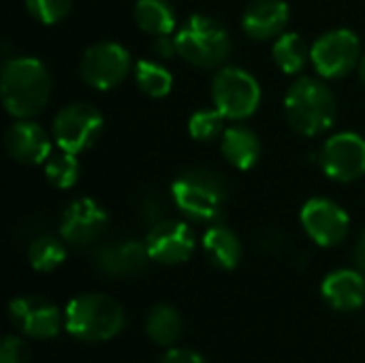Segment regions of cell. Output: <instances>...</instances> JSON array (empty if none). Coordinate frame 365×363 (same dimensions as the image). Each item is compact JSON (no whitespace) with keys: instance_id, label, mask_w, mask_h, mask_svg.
<instances>
[{"instance_id":"30","label":"cell","mask_w":365,"mask_h":363,"mask_svg":"<svg viewBox=\"0 0 365 363\" xmlns=\"http://www.w3.org/2000/svg\"><path fill=\"white\" fill-rule=\"evenodd\" d=\"M160 363H207L192 349H169Z\"/></svg>"},{"instance_id":"17","label":"cell","mask_w":365,"mask_h":363,"mask_svg":"<svg viewBox=\"0 0 365 363\" xmlns=\"http://www.w3.org/2000/svg\"><path fill=\"white\" fill-rule=\"evenodd\" d=\"M287 24L289 6L284 0H252L242 15V28L255 41H269L280 36Z\"/></svg>"},{"instance_id":"22","label":"cell","mask_w":365,"mask_h":363,"mask_svg":"<svg viewBox=\"0 0 365 363\" xmlns=\"http://www.w3.org/2000/svg\"><path fill=\"white\" fill-rule=\"evenodd\" d=\"M184 329L182 315L169 306V304H158L150 310L148 321H145V332L150 340L158 347H173Z\"/></svg>"},{"instance_id":"14","label":"cell","mask_w":365,"mask_h":363,"mask_svg":"<svg viewBox=\"0 0 365 363\" xmlns=\"http://www.w3.org/2000/svg\"><path fill=\"white\" fill-rule=\"evenodd\" d=\"M107 227V212L90 197L75 199L62 214L60 237L73 246L94 242Z\"/></svg>"},{"instance_id":"31","label":"cell","mask_w":365,"mask_h":363,"mask_svg":"<svg viewBox=\"0 0 365 363\" xmlns=\"http://www.w3.org/2000/svg\"><path fill=\"white\" fill-rule=\"evenodd\" d=\"M152 51L156 58L160 60H169L173 56H178V47H175V36L171 39L169 34H163V36H154L152 41Z\"/></svg>"},{"instance_id":"18","label":"cell","mask_w":365,"mask_h":363,"mask_svg":"<svg viewBox=\"0 0 365 363\" xmlns=\"http://www.w3.org/2000/svg\"><path fill=\"white\" fill-rule=\"evenodd\" d=\"M321 293L325 302L342 312L357 310L365 304V276L355 270H338L331 272L323 285Z\"/></svg>"},{"instance_id":"3","label":"cell","mask_w":365,"mask_h":363,"mask_svg":"<svg viewBox=\"0 0 365 363\" xmlns=\"http://www.w3.org/2000/svg\"><path fill=\"white\" fill-rule=\"evenodd\" d=\"M284 113L293 131L317 137L331 128L338 105L334 92L314 77H299L284 96Z\"/></svg>"},{"instance_id":"9","label":"cell","mask_w":365,"mask_h":363,"mask_svg":"<svg viewBox=\"0 0 365 363\" xmlns=\"http://www.w3.org/2000/svg\"><path fill=\"white\" fill-rule=\"evenodd\" d=\"M133 68V58L128 49L113 41H103L88 47L79 62L81 79L101 92L120 86Z\"/></svg>"},{"instance_id":"8","label":"cell","mask_w":365,"mask_h":363,"mask_svg":"<svg viewBox=\"0 0 365 363\" xmlns=\"http://www.w3.org/2000/svg\"><path fill=\"white\" fill-rule=\"evenodd\" d=\"M361 43L353 30L338 28L321 34L310 47V62L325 79H340L357 68Z\"/></svg>"},{"instance_id":"10","label":"cell","mask_w":365,"mask_h":363,"mask_svg":"<svg viewBox=\"0 0 365 363\" xmlns=\"http://www.w3.org/2000/svg\"><path fill=\"white\" fill-rule=\"evenodd\" d=\"M327 178L349 184L365 175V139L357 133H338L329 137L319 154Z\"/></svg>"},{"instance_id":"33","label":"cell","mask_w":365,"mask_h":363,"mask_svg":"<svg viewBox=\"0 0 365 363\" xmlns=\"http://www.w3.org/2000/svg\"><path fill=\"white\" fill-rule=\"evenodd\" d=\"M355 71H357V75H359V81L365 86V53L359 58V64H357Z\"/></svg>"},{"instance_id":"11","label":"cell","mask_w":365,"mask_h":363,"mask_svg":"<svg viewBox=\"0 0 365 363\" xmlns=\"http://www.w3.org/2000/svg\"><path fill=\"white\" fill-rule=\"evenodd\" d=\"M299 220L308 237L323 248H331L344 242L351 229L349 214L336 201L325 199V197L310 199L302 208Z\"/></svg>"},{"instance_id":"20","label":"cell","mask_w":365,"mask_h":363,"mask_svg":"<svg viewBox=\"0 0 365 363\" xmlns=\"http://www.w3.org/2000/svg\"><path fill=\"white\" fill-rule=\"evenodd\" d=\"M203 250L207 255V259L212 261V265L220 267V270H233L237 267L240 259H242V242L235 235V231H231L225 225H212L203 240Z\"/></svg>"},{"instance_id":"16","label":"cell","mask_w":365,"mask_h":363,"mask_svg":"<svg viewBox=\"0 0 365 363\" xmlns=\"http://www.w3.org/2000/svg\"><path fill=\"white\" fill-rule=\"evenodd\" d=\"M94 267L101 272V274H107L111 278H124V276H135V274H141L148 265L150 259V252H148V246L145 244H139V242H120V244H107V246H101L94 257Z\"/></svg>"},{"instance_id":"21","label":"cell","mask_w":365,"mask_h":363,"mask_svg":"<svg viewBox=\"0 0 365 363\" xmlns=\"http://www.w3.org/2000/svg\"><path fill=\"white\" fill-rule=\"evenodd\" d=\"M135 21L150 36L171 34L175 30V11L169 0H137Z\"/></svg>"},{"instance_id":"12","label":"cell","mask_w":365,"mask_h":363,"mask_svg":"<svg viewBox=\"0 0 365 363\" xmlns=\"http://www.w3.org/2000/svg\"><path fill=\"white\" fill-rule=\"evenodd\" d=\"M9 315L17 332L34 340H51L64 327V315L51 302L36 295L15 297L9 304Z\"/></svg>"},{"instance_id":"23","label":"cell","mask_w":365,"mask_h":363,"mask_svg":"<svg viewBox=\"0 0 365 363\" xmlns=\"http://www.w3.org/2000/svg\"><path fill=\"white\" fill-rule=\"evenodd\" d=\"M272 58L276 66L287 75H297L310 60V49L297 32H282L276 36L272 47Z\"/></svg>"},{"instance_id":"6","label":"cell","mask_w":365,"mask_h":363,"mask_svg":"<svg viewBox=\"0 0 365 363\" xmlns=\"http://www.w3.org/2000/svg\"><path fill=\"white\" fill-rule=\"evenodd\" d=\"M212 101L227 120H246L261 105V86L248 71L222 66L212 79Z\"/></svg>"},{"instance_id":"28","label":"cell","mask_w":365,"mask_h":363,"mask_svg":"<svg viewBox=\"0 0 365 363\" xmlns=\"http://www.w3.org/2000/svg\"><path fill=\"white\" fill-rule=\"evenodd\" d=\"M24 2L28 13L45 26H53L62 21L71 11V0H24Z\"/></svg>"},{"instance_id":"7","label":"cell","mask_w":365,"mask_h":363,"mask_svg":"<svg viewBox=\"0 0 365 363\" xmlns=\"http://www.w3.org/2000/svg\"><path fill=\"white\" fill-rule=\"evenodd\" d=\"M103 113L88 103H73L62 107L51 124V137L58 150L81 154L96 143L103 133Z\"/></svg>"},{"instance_id":"27","label":"cell","mask_w":365,"mask_h":363,"mask_svg":"<svg viewBox=\"0 0 365 363\" xmlns=\"http://www.w3.org/2000/svg\"><path fill=\"white\" fill-rule=\"evenodd\" d=\"M225 116L214 107V109H199L190 116L188 120V133L197 141H212L222 137L225 128Z\"/></svg>"},{"instance_id":"24","label":"cell","mask_w":365,"mask_h":363,"mask_svg":"<svg viewBox=\"0 0 365 363\" xmlns=\"http://www.w3.org/2000/svg\"><path fill=\"white\" fill-rule=\"evenodd\" d=\"M135 79H137L139 90L143 94L152 96V98H163L173 88L171 73L160 62L148 60V58L137 60V64H135Z\"/></svg>"},{"instance_id":"29","label":"cell","mask_w":365,"mask_h":363,"mask_svg":"<svg viewBox=\"0 0 365 363\" xmlns=\"http://www.w3.org/2000/svg\"><path fill=\"white\" fill-rule=\"evenodd\" d=\"M30 351L19 336H4L0 344V363H28Z\"/></svg>"},{"instance_id":"32","label":"cell","mask_w":365,"mask_h":363,"mask_svg":"<svg viewBox=\"0 0 365 363\" xmlns=\"http://www.w3.org/2000/svg\"><path fill=\"white\" fill-rule=\"evenodd\" d=\"M355 263H357L359 272L365 276V233L361 235V240H359V244L355 248Z\"/></svg>"},{"instance_id":"26","label":"cell","mask_w":365,"mask_h":363,"mask_svg":"<svg viewBox=\"0 0 365 363\" xmlns=\"http://www.w3.org/2000/svg\"><path fill=\"white\" fill-rule=\"evenodd\" d=\"M77 154L71 152H51V156L43 163L45 165V178L56 188H73L79 180V160Z\"/></svg>"},{"instance_id":"15","label":"cell","mask_w":365,"mask_h":363,"mask_svg":"<svg viewBox=\"0 0 365 363\" xmlns=\"http://www.w3.org/2000/svg\"><path fill=\"white\" fill-rule=\"evenodd\" d=\"M6 154L21 165H43L51 156V137L32 120H17L4 133Z\"/></svg>"},{"instance_id":"25","label":"cell","mask_w":365,"mask_h":363,"mask_svg":"<svg viewBox=\"0 0 365 363\" xmlns=\"http://www.w3.org/2000/svg\"><path fill=\"white\" fill-rule=\"evenodd\" d=\"M66 259V248L60 240L51 235L36 237L28 248V261L36 272H53Z\"/></svg>"},{"instance_id":"1","label":"cell","mask_w":365,"mask_h":363,"mask_svg":"<svg viewBox=\"0 0 365 363\" xmlns=\"http://www.w3.org/2000/svg\"><path fill=\"white\" fill-rule=\"evenodd\" d=\"M0 94L9 116L15 120H30L45 109L51 96V75L36 58H11L2 64Z\"/></svg>"},{"instance_id":"13","label":"cell","mask_w":365,"mask_h":363,"mask_svg":"<svg viewBox=\"0 0 365 363\" xmlns=\"http://www.w3.org/2000/svg\"><path fill=\"white\" fill-rule=\"evenodd\" d=\"M145 246L152 261L163 265H180L195 252V233L186 223L160 220L150 229Z\"/></svg>"},{"instance_id":"4","label":"cell","mask_w":365,"mask_h":363,"mask_svg":"<svg viewBox=\"0 0 365 363\" xmlns=\"http://www.w3.org/2000/svg\"><path fill=\"white\" fill-rule=\"evenodd\" d=\"M178 56L197 68H218L231 56V36L212 17L192 15L175 32Z\"/></svg>"},{"instance_id":"2","label":"cell","mask_w":365,"mask_h":363,"mask_svg":"<svg viewBox=\"0 0 365 363\" xmlns=\"http://www.w3.org/2000/svg\"><path fill=\"white\" fill-rule=\"evenodd\" d=\"M124 308L105 293H81L64 310V329L83 342L111 340L124 329Z\"/></svg>"},{"instance_id":"19","label":"cell","mask_w":365,"mask_h":363,"mask_svg":"<svg viewBox=\"0 0 365 363\" xmlns=\"http://www.w3.org/2000/svg\"><path fill=\"white\" fill-rule=\"evenodd\" d=\"M220 150L231 167L248 171L257 165V160L261 156V141L252 128L235 124L222 133Z\"/></svg>"},{"instance_id":"5","label":"cell","mask_w":365,"mask_h":363,"mask_svg":"<svg viewBox=\"0 0 365 363\" xmlns=\"http://www.w3.org/2000/svg\"><path fill=\"white\" fill-rule=\"evenodd\" d=\"M178 210L195 223H214L220 218L227 188L222 180L205 169H190L175 178L171 186Z\"/></svg>"}]
</instances>
